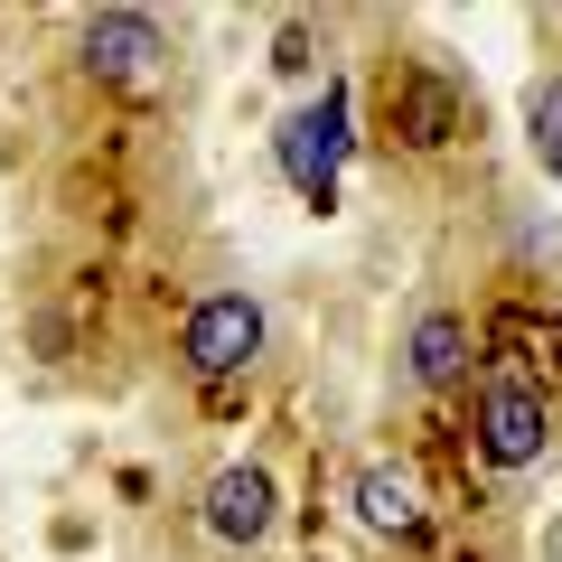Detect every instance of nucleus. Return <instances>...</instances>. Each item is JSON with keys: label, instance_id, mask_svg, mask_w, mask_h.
<instances>
[{"label": "nucleus", "instance_id": "obj_4", "mask_svg": "<svg viewBox=\"0 0 562 562\" xmlns=\"http://www.w3.org/2000/svg\"><path fill=\"white\" fill-rule=\"evenodd\" d=\"M160 57H169V38H160V20H150V10H94V20H85V66H94V76L140 85Z\"/></svg>", "mask_w": 562, "mask_h": 562}, {"label": "nucleus", "instance_id": "obj_2", "mask_svg": "<svg viewBox=\"0 0 562 562\" xmlns=\"http://www.w3.org/2000/svg\"><path fill=\"white\" fill-rule=\"evenodd\" d=\"M179 357L198 366V375H244V366L262 357V301L206 291V301L188 310V328H179Z\"/></svg>", "mask_w": 562, "mask_h": 562}, {"label": "nucleus", "instance_id": "obj_6", "mask_svg": "<svg viewBox=\"0 0 562 562\" xmlns=\"http://www.w3.org/2000/svg\"><path fill=\"white\" fill-rule=\"evenodd\" d=\"M357 525L366 535H422V497H413V479L403 469H357Z\"/></svg>", "mask_w": 562, "mask_h": 562}, {"label": "nucleus", "instance_id": "obj_7", "mask_svg": "<svg viewBox=\"0 0 562 562\" xmlns=\"http://www.w3.org/2000/svg\"><path fill=\"white\" fill-rule=\"evenodd\" d=\"M469 366V319H450V310H431V319L413 328V384H450Z\"/></svg>", "mask_w": 562, "mask_h": 562}, {"label": "nucleus", "instance_id": "obj_1", "mask_svg": "<svg viewBox=\"0 0 562 562\" xmlns=\"http://www.w3.org/2000/svg\"><path fill=\"white\" fill-rule=\"evenodd\" d=\"M272 150H281V179L328 216V206H338V160H347V94L328 85L319 103H301V113L272 132Z\"/></svg>", "mask_w": 562, "mask_h": 562}, {"label": "nucleus", "instance_id": "obj_3", "mask_svg": "<svg viewBox=\"0 0 562 562\" xmlns=\"http://www.w3.org/2000/svg\"><path fill=\"white\" fill-rule=\"evenodd\" d=\"M553 441V413H543L535 384H487L479 394V460L487 469H535Z\"/></svg>", "mask_w": 562, "mask_h": 562}, {"label": "nucleus", "instance_id": "obj_5", "mask_svg": "<svg viewBox=\"0 0 562 562\" xmlns=\"http://www.w3.org/2000/svg\"><path fill=\"white\" fill-rule=\"evenodd\" d=\"M272 516H281V497H272V479H262L254 460L206 479V535H216V543H262Z\"/></svg>", "mask_w": 562, "mask_h": 562}, {"label": "nucleus", "instance_id": "obj_8", "mask_svg": "<svg viewBox=\"0 0 562 562\" xmlns=\"http://www.w3.org/2000/svg\"><path fill=\"white\" fill-rule=\"evenodd\" d=\"M525 132H535L543 179H562V76H553V85H535V103H525Z\"/></svg>", "mask_w": 562, "mask_h": 562}]
</instances>
